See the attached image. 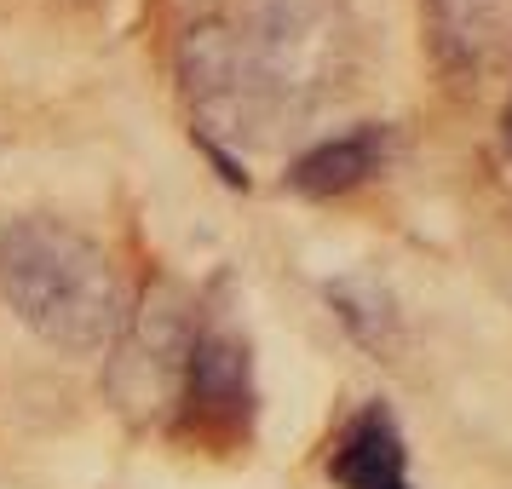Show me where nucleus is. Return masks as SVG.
Returning <instances> with one entry per match:
<instances>
[{"instance_id": "1", "label": "nucleus", "mask_w": 512, "mask_h": 489, "mask_svg": "<svg viewBox=\"0 0 512 489\" xmlns=\"http://www.w3.org/2000/svg\"><path fill=\"white\" fill-rule=\"evenodd\" d=\"M0 300L35 340L70 357L104 351L127 323V288L116 259L52 213L0 219Z\"/></svg>"}, {"instance_id": "2", "label": "nucleus", "mask_w": 512, "mask_h": 489, "mask_svg": "<svg viewBox=\"0 0 512 489\" xmlns=\"http://www.w3.org/2000/svg\"><path fill=\"white\" fill-rule=\"evenodd\" d=\"M259 392H254V351L231 323L190 328L179 351V432L213 449H236L254 438Z\"/></svg>"}, {"instance_id": "3", "label": "nucleus", "mask_w": 512, "mask_h": 489, "mask_svg": "<svg viewBox=\"0 0 512 489\" xmlns=\"http://www.w3.org/2000/svg\"><path fill=\"white\" fill-rule=\"evenodd\" d=\"M328 478L340 489H415L409 484V443L386 403H363L328 443Z\"/></svg>"}, {"instance_id": "4", "label": "nucleus", "mask_w": 512, "mask_h": 489, "mask_svg": "<svg viewBox=\"0 0 512 489\" xmlns=\"http://www.w3.org/2000/svg\"><path fill=\"white\" fill-rule=\"evenodd\" d=\"M392 162V127L380 121H363V127H346L334 139H317L311 150H300L288 162V190L300 196H346V190L369 185L380 167Z\"/></svg>"}, {"instance_id": "5", "label": "nucleus", "mask_w": 512, "mask_h": 489, "mask_svg": "<svg viewBox=\"0 0 512 489\" xmlns=\"http://www.w3.org/2000/svg\"><path fill=\"white\" fill-rule=\"evenodd\" d=\"M512 18V0H426V35L443 75L472 81L501 47V29Z\"/></svg>"}, {"instance_id": "6", "label": "nucleus", "mask_w": 512, "mask_h": 489, "mask_svg": "<svg viewBox=\"0 0 512 489\" xmlns=\"http://www.w3.org/2000/svg\"><path fill=\"white\" fill-rule=\"evenodd\" d=\"M328 305H334L340 328H346L363 351H374V357L397 351V311L374 282H334V288H328Z\"/></svg>"}, {"instance_id": "7", "label": "nucleus", "mask_w": 512, "mask_h": 489, "mask_svg": "<svg viewBox=\"0 0 512 489\" xmlns=\"http://www.w3.org/2000/svg\"><path fill=\"white\" fill-rule=\"evenodd\" d=\"M501 127H507V150H512V104H507V121H501Z\"/></svg>"}]
</instances>
